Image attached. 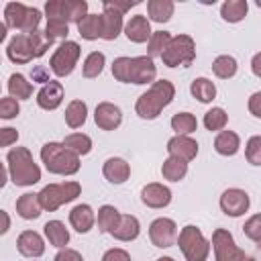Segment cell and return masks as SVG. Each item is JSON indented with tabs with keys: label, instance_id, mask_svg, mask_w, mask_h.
Returning <instances> with one entry per match:
<instances>
[{
	"label": "cell",
	"instance_id": "obj_1",
	"mask_svg": "<svg viewBox=\"0 0 261 261\" xmlns=\"http://www.w3.org/2000/svg\"><path fill=\"white\" fill-rule=\"evenodd\" d=\"M112 75L124 84H153L157 75V65L149 55L139 57H116L112 61Z\"/></svg>",
	"mask_w": 261,
	"mask_h": 261
},
{
	"label": "cell",
	"instance_id": "obj_2",
	"mask_svg": "<svg viewBox=\"0 0 261 261\" xmlns=\"http://www.w3.org/2000/svg\"><path fill=\"white\" fill-rule=\"evenodd\" d=\"M173 98H175V86L169 80H159V82H153L151 88L139 96L135 110L141 118L153 120L161 114V110L165 106H169L173 102Z\"/></svg>",
	"mask_w": 261,
	"mask_h": 261
},
{
	"label": "cell",
	"instance_id": "obj_3",
	"mask_svg": "<svg viewBox=\"0 0 261 261\" xmlns=\"http://www.w3.org/2000/svg\"><path fill=\"white\" fill-rule=\"evenodd\" d=\"M6 167L10 173V179L16 186H33L41 179V169L35 163L31 151L27 147H12L6 155Z\"/></svg>",
	"mask_w": 261,
	"mask_h": 261
},
{
	"label": "cell",
	"instance_id": "obj_4",
	"mask_svg": "<svg viewBox=\"0 0 261 261\" xmlns=\"http://www.w3.org/2000/svg\"><path fill=\"white\" fill-rule=\"evenodd\" d=\"M41 161L55 175H73L80 171V155L71 153L63 143H45L41 147Z\"/></svg>",
	"mask_w": 261,
	"mask_h": 261
},
{
	"label": "cell",
	"instance_id": "obj_5",
	"mask_svg": "<svg viewBox=\"0 0 261 261\" xmlns=\"http://www.w3.org/2000/svg\"><path fill=\"white\" fill-rule=\"evenodd\" d=\"M177 245L186 257V261H206L210 255V243L202 234V230L194 224H188L177 234Z\"/></svg>",
	"mask_w": 261,
	"mask_h": 261
},
{
	"label": "cell",
	"instance_id": "obj_6",
	"mask_svg": "<svg viewBox=\"0 0 261 261\" xmlns=\"http://www.w3.org/2000/svg\"><path fill=\"white\" fill-rule=\"evenodd\" d=\"M82 194V186L77 181H63V184H49L39 192V202L43 210L55 212L59 206L75 200Z\"/></svg>",
	"mask_w": 261,
	"mask_h": 261
},
{
	"label": "cell",
	"instance_id": "obj_7",
	"mask_svg": "<svg viewBox=\"0 0 261 261\" xmlns=\"http://www.w3.org/2000/svg\"><path fill=\"white\" fill-rule=\"evenodd\" d=\"M196 59V43L190 35H175L171 37L167 49L161 55L163 65L167 67H188Z\"/></svg>",
	"mask_w": 261,
	"mask_h": 261
},
{
	"label": "cell",
	"instance_id": "obj_8",
	"mask_svg": "<svg viewBox=\"0 0 261 261\" xmlns=\"http://www.w3.org/2000/svg\"><path fill=\"white\" fill-rule=\"evenodd\" d=\"M80 53H82V49H80V45H77L75 41H63V43L55 49V53L51 55V59H49L51 71H53L57 77L69 75V73L73 71L77 59H80Z\"/></svg>",
	"mask_w": 261,
	"mask_h": 261
},
{
	"label": "cell",
	"instance_id": "obj_9",
	"mask_svg": "<svg viewBox=\"0 0 261 261\" xmlns=\"http://www.w3.org/2000/svg\"><path fill=\"white\" fill-rule=\"evenodd\" d=\"M212 247L216 261H247L245 251L234 243L232 234L226 228H216L212 232Z\"/></svg>",
	"mask_w": 261,
	"mask_h": 261
},
{
	"label": "cell",
	"instance_id": "obj_10",
	"mask_svg": "<svg viewBox=\"0 0 261 261\" xmlns=\"http://www.w3.org/2000/svg\"><path fill=\"white\" fill-rule=\"evenodd\" d=\"M149 239L155 247L159 249H167L177 241V224L171 218H155L149 226Z\"/></svg>",
	"mask_w": 261,
	"mask_h": 261
},
{
	"label": "cell",
	"instance_id": "obj_11",
	"mask_svg": "<svg viewBox=\"0 0 261 261\" xmlns=\"http://www.w3.org/2000/svg\"><path fill=\"white\" fill-rule=\"evenodd\" d=\"M249 204H251L249 194L241 188H228L220 196V210L226 216H232V218L243 216L249 210Z\"/></svg>",
	"mask_w": 261,
	"mask_h": 261
},
{
	"label": "cell",
	"instance_id": "obj_12",
	"mask_svg": "<svg viewBox=\"0 0 261 261\" xmlns=\"http://www.w3.org/2000/svg\"><path fill=\"white\" fill-rule=\"evenodd\" d=\"M6 55L12 63H29L35 59V51H33V43L29 35H14L6 47Z\"/></svg>",
	"mask_w": 261,
	"mask_h": 261
},
{
	"label": "cell",
	"instance_id": "obj_13",
	"mask_svg": "<svg viewBox=\"0 0 261 261\" xmlns=\"http://www.w3.org/2000/svg\"><path fill=\"white\" fill-rule=\"evenodd\" d=\"M94 120H96V126L102 128V130H114L120 126L122 122V112L116 104L112 102H100L96 106V112H94Z\"/></svg>",
	"mask_w": 261,
	"mask_h": 261
},
{
	"label": "cell",
	"instance_id": "obj_14",
	"mask_svg": "<svg viewBox=\"0 0 261 261\" xmlns=\"http://www.w3.org/2000/svg\"><path fill=\"white\" fill-rule=\"evenodd\" d=\"M167 153L169 157H177L188 163L198 155V143L188 135H175L167 141Z\"/></svg>",
	"mask_w": 261,
	"mask_h": 261
},
{
	"label": "cell",
	"instance_id": "obj_15",
	"mask_svg": "<svg viewBox=\"0 0 261 261\" xmlns=\"http://www.w3.org/2000/svg\"><path fill=\"white\" fill-rule=\"evenodd\" d=\"M141 202L149 208H165L171 202V190L163 184H147L141 190Z\"/></svg>",
	"mask_w": 261,
	"mask_h": 261
},
{
	"label": "cell",
	"instance_id": "obj_16",
	"mask_svg": "<svg viewBox=\"0 0 261 261\" xmlns=\"http://www.w3.org/2000/svg\"><path fill=\"white\" fill-rule=\"evenodd\" d=\"M16 249L20 255L35 259V257H41L45 253V241L35 230H22L16 239Z\"/></svg>",
	"mask_w": 261,
	"mask_h": 261
},
{
	"label": "cell",
	"instance_id": "obj_17",
	"mask_svg": "<svg viewBox=\"0 0 261 261\" xmlns=\"http://www.w3.org/2000/svg\"><path fill=\"white\" fill-rule=\"evenodd\" d=\"M61 102H63V86H61V82L49 80L37 94V104L43 110H55V108H59Z\"/></svg>",
	"mask_w": 261,
	"mask_h": 261
},
{
	"label": "cell",
	"instance_id": "obj_18",
	"mask_svg": "<svg viewBox=\"0 0 261 261\" xmlns=\"http://www.w3.org/2000/svg\"><path fill=\"white\" fill-rule=\"evenodd\" d=\"M102 8H104V12H102V24H104V31H102V39H106V41H114L118 35H120V31H122V12H118V10H114L106 0L102 2Z\"/></svg>",
	"mask_w": 261,
	"mask_h": 261
},
{
	"label": "cell",
	"instance_id": "obj_19",
	"mask_svg": "<svg viewBox=\"0 0 261 261\" xmlns=\"http://www.w3.org/2000/svg\"><path fill=\"white\" fill-rule=\"evenodd\" d=\"M124 35L128 41L133 43H149L153 31H151V24H149V18L145 14H137V16H130V20L124 24Z\"/></svg>",
	"mask_w": 261,
	"mask_h": 261
},
{
	"label": "cell",
	"instance_id": "obj_20",
	"mask_svg": "<svg viewBox=\"0 0 261 261\" xmlns=\"http://www.w3.org/2000/svg\"><path fill=\"white\" fill-rule=\"evenodd\" d=\"M94 222H96V214H94V210H92L90 204H77V206L71 208V212H69V224L73 226V230H77L82 234L84 232H90L92 226H94Z\"/></svg>",
	"mask_w": 261,
	"mask_h": 261
},
{
	"label": "cell",
	"instance_id": "obj_21",
	"mask_svg": "<svg viewBox=\"0 0 261 261\" xmlns=\"http://www.w3.org/2000/svg\"><path fill=\"white\" fill-rule=\"evenodd\" d=\"M102 173L110 184H124L130 175V165L120 157H110L104 161Z\"/></svg>",
	"mask_w": 261,
	"mask_h": 261
},
{
	"label": "cell",
	"instance_id": "obj_22",
	"mask_svg": "<svg viewBox=\"0 0 261 261\" xmlns=\"http://www.w3.org/2000/svg\"><path fill=\"white\" fill-rule=\"evenodd\" d=\"M41 210H43V206H41V202H39V194L27 192V194L18 196V200H16V212H18L20 218H24V220H35V218L41 216Z\"/></svg>",
	"mask_w": 261,
	"mask_h": 261
},
{
	"label": "cell",
	"instance_id": "obj_23",
	"mask_svg": "<svg viewBox=\"0 0 261 261\" xmlns=\"http://www.w3.org/2000/svg\"><path fill=\"white\" fill-rule=\"evenodd\" d=\"M139 232H141V224H139L137 216H133V214H122L118 226H116L110 234H112L114 239L126 243V241H135V239L139 237Z\"/></svg>",
	"mask_w": 261,
	"mask_h": 261
},
{
	"label": "cell",
	"instance_id": "obj_24",
	"mask_svg": "<svg viewBox=\"0 0 261 261\" xmlns=\"http://www.w3.org/2000/svg\"><path fill=\"white\" fill-rule=\"evenodd\" d=\"M102 31H104L102 14H88L86 18H82V20L77 22V33H80V37L86 39V41L102 39Z\"/></svg>",
	"mask_w": 261,
	"mask_h": 261
},
{
	"label": "cell",
	"instance_id": "obj_25",
	"mask_svg": "<svg viewBox=\"0 0 261 261\" xmlns=\"http://www.w3.org/2000/svg\"><path fill=\"white\" fill-rule=\"evenodd\" d=\"M239 147H241V139H239V135H237L234 130H220V133L216 135V139H214V149H216V153H220V155H224V157L237 155Z\"/></svg>",
	"mask_w": 261,
	"mask_h": 261
},
{
	"label": "cell",
	"instance_id": "obj_26",
	"mask_svg": "<svg viewBox=\"0 0 261 261\" xmlns=\"http://www.w3.org/2000/svg\"><path fill=\"white\" fill-rule=\"evenodd\" d=\"M43 230H45L47 241L53 247H57V249H65V245L69 243V230L65 228V224L61 220H49V222H45Z\"/></svg>",
	"mask_w": 261,
	"mask_h": 261
},
{
	"label": "cell",
	"instance_id": "obj_27",
	"mask_svg": "<svg viewBox=\"0 0 261 261\" xmlns=\"http://www.w3.org/2000/svg\"><path fill=\"white\" fill-rule=\"evenodd\" d=\"M27 10H29V6L22 4V2H8L4 6V24L8 29L20 31L22 22H24V16H27Z\"/></svg>",
	"mask_w": 261,
	"mask_h": 261
},
{
	"label": "cell",
	"instance_id": "obj_28",
	"mask_svg": "<svg viewBox=\"0 0 261 261\" xmlns=\"http://www.w3.org/2000/svg\"><path fill=\"white\" fill-rule=\"evenodd\" d=\"M175 4L171 0H149L147 2V14L155 22H167L173 16Z\"/></svg>",
	"mask_w": 261,
	"mask_h": 261
},
{
	"label": "cell",
	"instance_id": "obj_29",
	"mask_svg": "<svg viewBox=\"0 0 261 261\" xmlns=\"http://www.w3.org/2000/svg\"><path fill=\"white\" fill-rule=\"evenodd\" d=\"M190 92H192V96H194L198 102H202V104H208V102H212V100L216 98V86H214V82L208 80V77H196V80L192 82V86H190Z\"/></svg>",
	"mask_w": 261,
	"mask_h": 261
},
{
	"label": "cell",
	"instance_id": "obj_30",
	"mask_svg": "<svg viewBox=\"0 0 261 261\" xmlns=\"http://www.w3.org/2000/svg\"><path fill=\"white\" fill-rule=\"evenodd\" d=\"M88 118V104L84 100H71L65 108V122L69 128H80Z\"/></svg>",
	"mask_w": 261,
	"mask_h": 261
},
{
	"label": "cell",
	"instance_id": "obj_31",
	"mask_svg": "<svg viewBox=\"0 0 261 261\" xmlns=\"http://www.w3.org/2000/svg\"><path fill=\"white\" fill-rule=\"evenodd\" d=\"M247 10H249L247 0H226L220 6V16L226 22H241L247 16Z\"/></svg>",
	"mask_w": 261,
	"mask_h": 261
},
{
	"label": "cell",
	"instance_id": "obj_32",
	"mask_svg": "<svg viewBox=\"0 0 261 261\" xmlns=\"http://www.w3.org/2000/svg\"><path fill=\"white\" fill-rule=\"evenodd\" d=\"M8 92L16 100H29L33 96V84L27 82L22 73H12L8 77Z\"/></svg>",
	"mask_w": 261,
	"mask_h": 261
},
{
	"label": "cell",
	"instance_id": "obj_33",
	"mask_svg": "<svg viewBox=\"0 0 261 261\" xmlns=\"http://www.w3.org/2000/svg\"><path fill=\"white\" fill-rule=\"evenodd\" d=\"M120 212L114 208V206H110V204H104L100 210H98V228L102 230V232H112L116 226H118V222H120Z\"/></svg>",
	"mask_w": 261,
	"mask_h": 261
},
{
	"label": "cell",
	"instance_id": "obj_34",
	"mask_svg": "<svg viewBox=\"0 0 261 261\" xmlns=\"http://www.w3.org/2000/svg\"><path fill=\"white\" fill-rule=\"evenodd\" d=\"M161 173L169 181H179L188 173V163L181 161V159H177V157H167L163 161V165H161Z\"/></svg>",
	"mask_w": 261,
	"mask_h": 261
},
{
	"label": "cell",
	"instance_id": "obj_35",
	"mask_svg": "<svg viewBox=\"0 0 261 261\" xmlns=\"http://www.w3.org/2000/svg\"><path fill=\"white\" fill-rule=\"evenodd\" d=\"M237 69H239V63H237V59H234L232 55H218V57L214 59V63H212V71H214V75L220 77V80L232 77V75L237 73Z\"/></svg>",
	"mask_w": 261,
	"mask_h": 261
},
{
	"label": "cell",
	"instance_id": "obj_36",
	"mask_svg": "<svg viewBox=\"0 0 261 261\" xmlns=\"http://www.w3.org/2000/svg\"><path fill=\"white\" fill-rule=\"evenodd\" d=\"M88 16V2L86 0H63V18L67 22H80Z\"/></svg>",
	"mask_w": 261,
	"mask_h": 261
},
{
	"label": "cell",
	"instance_id": "obj_37",
	"mask_svg": "<svg viewBox=\"0 0 261 261\" xmlns=\"http://www.w3.org/2000/svg\"><path fill=\"white\" fill-rule=\"evenodd\" d=\"M63 145L75 155H88L92 151V139L84 133H71L63 139Z\"/></svg>",
	"mask_w": 261,
	"mask_h": 261
},
{
	"label": "cell",
	"instance_id": "obj_38",
	"mask_svg": "<svg viewBox=\"0 0 261 261\" xmlns=\"http://www.w3.org/2000/svg\"><path fill=\"white\" fill-rule=\"evenodd\" d=\"M104 63H106V57L102 51H92L86 59H84V65H82V73L84 77H98L104 69Z\"/></svg>",
	"mask_w": 261,
	"mask_h": 261
},
{
	"label": "cell",
	"instance_id": "obj_39",
	"mask_svg": "<svg viewBox=\"0 0 261 261\" xmlns=\"http://www.w3.org/2000/svg\"><path fill=\"white\" fill-rule=\"evenodd\" d=\"M171 128L177 135H192L198 128V120L192 112H177L171 118Z\"/></svg>",
	"mask_w": 261,
	"mask_h": 261
},
{
	"label": "cell",
	"instance_id": "obj_40",
	"mask_svg": "<svg viewBox=\"0 0 261 261\" xmlns=\"http://www.w3.org/2000/svg\"><path fill=\"white\" fill-rule=\"evenodd\" d=\"M169 41H171V35H169L167 31H155V33L151 35V39H149V45H147L149 57H151V59H153V57H161L163 51L167 49Z\"/></svg>",
	"mask_w": 261,
	"mask_h": 261
},
{
	"label": "cell",
	"instance_id": "obj_41",
	"mask_svg": "<svg viewBox=\"0 0 261 261\" xmlns=\"http://www.w3.org/2000/svg\"><path fill=\"white\" fill-rule=\"evenodd\" d=\"M228 122V114L224 108L216 106V108H210L206 114H204V126L208 130H222Z\"/></svg>",
	"mask_w": 261,
	"mask_h": 261
},
{
	"label": "cell",
	"instance_id": "obj_42",
	"mask_svg": "<svg viewBox=\"0 0 261 261\" xmlns=\"http://www.w3.org/2000/svg\"><path fill=\"white\" fill-rule=\"evenodd\" d=\"M31 37V43H33V51H35V59L37 57H43L47 53V49L53 45V37H49L45 31H35L29 35Z\"/></svg>",
	"mask_w": 261,
	"mask_h": 261
},
{
	"label": "cell",
	"instance_id": "obj_43",
	"mask_svg": "<svg viewBox=\"0 0 261 261\" xmlns=\"http://www.w3.org/2000/svg\"><path fill=\"white\" fill-rule=\"evenodd\" d=\"M245 157L251 165H261V135H255L245 145Z\"/></svg>",
	"mask_w": 261,
	"mask_h": 261
},
{
	"label": "cell",
	"instance_id": "obj_44",
	"mask_svg": "<svg viewBox=\"0 0 261 261\" xmlns=\"http://www.w3.org/2000/svg\"><path fill=\"white\" fill-rule=\"evenodd\" d=\"M45 33L53 39H65L69 35V22L65 20H59V18H53V20H47V27H45Z\"/></svg>",
	"mask_w": 261,
	"mask_h": 261
},
{
	"label": "cell",
	"instance_id": "obj_45",
	"mask_svg": "<svg viewBox=\"0 0 261 261\" xmlns=\"http://www.w3.org/2000/svg\"><path fill=\"white\" fill-rule=\"evenodd\" d=\"M18 112H20V106H18V100L16 98L6 96V98L0 100V118L10 120V118L18 116Z\"/></svg>",
	"mask_w": 261,
	"mask_h": 261
},
{
	"label": "cell",
	"instance_id": "obj_46",
	"mask_svg": "<svg viewBox=\"0 0 261 261\" xmlns=\"http://www.w3.org/2000/svg\"><path fill=\"white\" fill-rule=\"evenodd\" d=\"M243 232H245V237H249L251 241H259L261 239V214H255V216H251L245 224H243Z\"/></svg>",
	"mask_w": 261,
	"mask_h": 261
},
{
	"label": "cell",
	"instance_id": "obj_47",
	"mask_svg": "<svg viewBox=\"0 0 261 261\" xmlns=\"http://www.w3.org/2000/svg\"><path fill=\"white\" fill-rule=\"evenodd\" d=\"M102 261H130V255L124 249H108L102 255Z\"/></svg>",
	"mask_w": 261,
	"mask_h": 261
},
{
	"label": "cell",
	"instance_id": "obj_48",
	"mask_svg": "<svg viewBox=\"0 0 261 261\" xmlns=\"http://www.w3.org/2000/svg\"><path fill=\"white\" fill-rule=\"evenodd\" d=\"M53 261H84V257L75 249H59Z\"/></svg>",
	"mask_w": 261,
	"mask_h": 261
},
{
	"label": "cell",
	"instance_id": "obj_49",
	"mask_svg": "<svg viewBox=\"0 0 261 261\" xmlns=\"http://www.w3.org/2000/svg\"><path fill=\"white\" fill-rule=\"evenodd\" d=\"M0 145L2 147H10L12 143H16V139H18V133H16V128H10V126H6V128H2L0 130Z\"/></svg>",
	"mask_w": 261,
	"mask_h": 261
},
{
	"label": "cell",
	"instance_id": "obj_50",
	"mask_svg": "<svg viewBox=\"0 0 261 261\" xmlns=\"http://www.w3.org/2000/svg\"><path fill=\"white\" fill-rule=\"evenodd\" d=\"M249 112H251L253 116L261 118V92L251 94V98H249Z\"/></svg>",
	"mask_w": 261,
	"mask_h": 261
},
{
	"label": "cell",
	"instance_id": "obj_51",
	"mask_svg": "<svg viewBox=\"0 0 261 261\" xmlns=\"http://www.w3.org/2000/svg\"><path fill=\"white\" fill-rule=\"evenodd\" d=\"M106 2H108V4H110V6L114 8V10H118V12H122V14H124V12H126V10L130 8V6H137V4H139V0H128V2H118V0H106Z\"/></svg>",
	"mask_w": 261,
	"mask_h": 261
},
{
	"label": "cell",
	"instance_id": "obj_52",
	"mask_svg": "<svg viewBox=\"0 0 261 261\" xmlns=\"http://www.w3.org/2000/svg\"><path fill=\"white\" fill-rule=\"evenodd\" d=\"M251 69H253V73H255L257 77H261V51L253 55V59H251Z\"/></svg>",
	"mask_w": 261,
	"mask_h": 261
},
{
	"label": "cell",
	"instance_id": "obj_53",
	"mask_svg": "<svg viewBox=\"0 0 261 261\" xmlns=\"http://www.w3.org/2000/svg\"><path fill=\"white\" fill-rule=\"evenodd\" d=\"M0 216H2V220H4V226H2V228H0V232H2V234H4V232H6V230H8V226H10V220H8V214H6V212H4V210H2V212H0Z\"/></svg>",
	"mask_w": 261,
	"mask_h": 261
},
{
	"label": "cell",
	"instance_id": "obj_54",
	"mask_svg": "<svg viewBox=\"0 0 261 261\" xmlns=\"http://www.w3.org/2000/svg\"><path fill=\"white\" fill-rule=\"evenodd\" d=\"M6 29H8L6 24H2V27H0V41H4V39H6Z\"/></svg>",
	"mask_w": 261,
	"mask_h": 261
},
{
	"label": "cell",
	"instance_id": "obj_55",
	"mask_svg": "<svg viewBox=\"0 0 261 261\" xmlns=\"http://www.w3.org/2000/svg\"><path fill=\"white\" fill-rule=\"evenodd\" d=\"M157 261H175V259H173V257H159Z\"/></svg>",
	"mask_w": 261,
	"mask_h": 261
},
{
	"label": "cell",
	"instance_id": "obj_56",
	"mask_svg": "<svg viewBox=\"0 0 261 261\" xmlns=\"http://www.w3.org/2000/svg\"><path fill=\"white\" fill-rule=\"evenodd\" d=\"M247 261H257V259H253V257H249V259H247Z\"/></svg>",
	"mask_w": 261,
	"mask_h": 261
},
{
	"label": "cell",
	"instance_id": "obj_57",
	"mask_svg": "<svg viewBox=\"0 0 261 261\" xmlns=\"http://www.w3.org/2000/svg\"><path fill=\"white\" fill-rule=\"evenodd\" d=\"M257 245H259V249H261V239H259V241H257Z\"/></svg>",
	"mask_w": 261,
	"mask_h": 261
}]
</instances>
